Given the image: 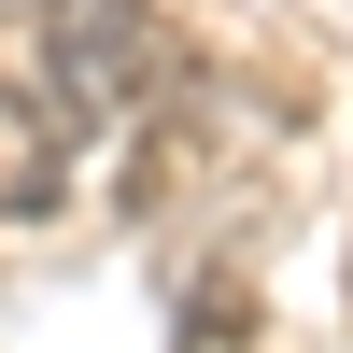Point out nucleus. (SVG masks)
Instances as JSON below:
<instances>
[{
  "label": "nucleus",
  "mask_w": 353,
  "mask_h": 353,
  "mask_svg": "<svg viewBox=\"0 0 353 353\" xmlns=\"http://www.w3.org/2000/svg\"><path fill=\"white\" fill-rule=\"evenodd\" d=\"M71 184V99L43 71H0V212H57Z\"/></svg>",
  "instance_id": "obj_2"
},
{
  "label": "nucleus",
  "mask_w": 353,
  "mask_h": 353,
  "mask_svg": "<svg viewBox=\"0 0 353 353\" xmlns=\"http://www.w3.org/2000/svg\"><path fill=\"white\" fill-rule=\"evenodd\" d=\"M43 85L71 113H128L141 85H170V43H156L141 0H57L43 14Z\"/></svg>",
  "instance_id": "obj_1"
}]
</instances>
